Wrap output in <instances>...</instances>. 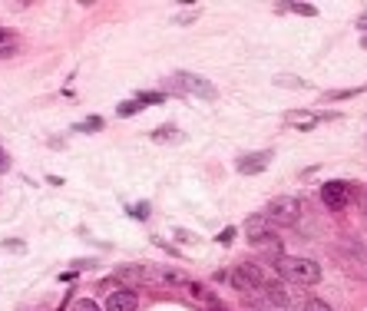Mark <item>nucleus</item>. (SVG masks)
<instances>
[{
	"instance_id": "nucleus-1",
	"label": "nucleus",
	"mask_w": 367,
	"mask_h": 311,
	"mask_svg": "<svg viewBox=\"0 0 367 311\" xmlns=\"http://www.w3.org/2000/svg\"><path fill=\"white\" fill-rule=\"evenodd\" d=\"M278 275L285 282H295V285H318L321 282V265L314 258H305V255H281L275 262Z\"/></svg>"
},
{
	"instance_id": "nucleus-2",
	"label": "nucleus",
	"mask_w": 367,
	"mask_h": 311,
	"mask_svg": "<svg viewBox=\"0 0 367 311\" xmlns=\"http://www.w3.org/2000/svg\"><path fill=\"white\" fill-rule=\"evenodd\" d=\"M301 212H305L301 199H295V195H278V199H271L268 202L265 219H268L271 225H295L301 219Z\"/></svg>"
},
{
	"instance_id": "nucleus-3",
	"label": "nucleus",
	"mask_w": 367,
	"mask_h": 311,
	"mask_svg": "<svg viewBox=\"0 0 367 311\" xmlns=\"http://www.w3.org/2000/svg\"><path fill=\"white\" fill-rule=\"evenodd\" d=\"M321 202L328 205L331 212L348 209V202H351V182H324V185H321Z\"/></svg>"
},
{
	"instance_id": "nucleus-4",
	"label": "nucleus",
	"mask_w": 367,
	"mask_h": 311,
	"mask_svg": "<svg viewBox=\"0 0 367 311\" xmlns=\"http://www.w3.org/2000/svg\"><path fill=\"white\" fill-rule=\"evenodd\" d=\"M175 83H179V89H185V93H192L199 99H215V87L209 80L195 77V73H175Z\"/></svg>"
},
{
	"instance_id": "nucleus-5",
	"label": "nucleus",
	"mask_w": 367,
	"mask_h": 311,
	"mask_svg": "<svg viewBox=\"0 0 367 311\" xmlns=\"http://www.w3.org/2000/svg\"><path fill=\"white\" fill-rule=\"evenodd\" d=\"M139 308V295L133 288H113L106 295V311H136Z\"/></svg>"
},
{
	"instance_id": "nucleus-6",
	"label": "nucleus",
	"mask_w": 367,
	"mask_h": 311,
	"mask_svg": "<svg viewBox=\"0 0 367 311\" xmlns=\"http://www.w3.org/2000/svg\"><path fill=\"white\" fill-rule=\"evenodd\" d=\"M268 159H271V153H251V156H242V159H239V173H242V175L265 173V169H268Z\"/></svg>"
},
{
	"instance_id": "nucleus-7",
	"label": "nucleus",
	"mask_w": 367,
	"mask_h": 311,
	"mask_svg": "<svg viewBox=\"0 0 367 311\" xmlns=\"http://www.w3.org/2000/svg\"><path fill=\"white\" fill-rule=\"evenodd\" d=\"M245 232H248V242H258L261 235H268V232H271V222L265 219V215H258V219H248Z\"/></svg>"
},
{
	"instance_id": "nucleus-8",
	"label": "nucleus",
	"mask_w": 367,
	"mask_h": 311,
	"mask_svg": "<svg viewBox=\"0 0 367 311\" xmlns=\"http://www.w3.org/2000/svg\"><path fill=\"white\" fill-rule=\"evenodd\" d=\"M265 295H268V302L275 305V308H288V302H291L288 288H281V285H268V288H265Z\"/></svg>"
},
{
	"instance_id": "nucleus-9",
	"label": "nucleus",
	"mask_w": 367,
	"mask_h": 311,
	"mask_svg": "<svg viewBox=\"0 0 367 311\" xmlns=\"http://www.w3.org/2000/svg\"><path fill=\"white\" fill-rule=\"evenodd\" d=\"M175 136L182 139V133H179V129H172V126H163V129H155V133H153L155 143H169V139H175Z\"/></svg>"
},
{
	"instance_id": "nucleus-10",
	"label": "nucleus",
	"mask_w": 367,
	"mask_h": 311,
	"mask_svg": "<svg viewBox=\"0 0 367 311\" xmlns=\"http://www.w3.org/2000/svg\"><path fill=\"white\" fill-rule=\"evenodd\" d=\"M139 109H143V103H139V99H129V103H119V116H136V113H139Z\"/></svg>"
},
{
	"instance_id": "nucleus-11",
	"label": "nucleus",
	"mask_w": 367,
	"mask_h": 311,
	"mask_svg": "<svg viewBox=\"0 0 367 311\" xmlns=\"http://www.w3.org/2000/svg\"><path fill=\"white\" fill-rule=\"evenodd\" d=\"M301 311H334L328 302H321V298H311V302H305V308Z\"/></svg>"
},
{
	"instance_id": "nucleus-12",
	"label": "nucleus",
	"mask_w": 367,
	"mask_h": 311,
	"mask_svg": "<svg viewBox=\"0 0 367 311\" xmlns=\"http://www.w3.org/2000/svg\"><path fill=\"white\" fill-rule=\"evenodd\" d=\"M73 311H103V308H99L93 298H80V302L73 305Z\"/></svg>"
},
{
	"instance_id": "nucleus-13",
	"label": "nucleus",
	"mask_w": 367,
	"mask_h": 311,
	"mask_svg": "<svg viewBox=\"0 0 367 311\" xmlns=\"http://www.w3.org/2000/svg\"><path fill=\"white\" fill-rule=\"evenodd\" d=\"M291 10H295V13H301V17H314V13H318V10L308 7V4H291Z\"/></svg>"
},
{
	"instance_id": "nucleus-14",
	"label": "nucleus",
	"mask_w": 367,
	"mask_h": 311,
	"mask_svg": "<svg viewBox=\"0 0 367 311\" xmlns=\"http://www.w3.org/2000/svg\"><path fill=\"white\" fill-rule=\"evenodd\" d=\"M139 103H163V93H139Z\"/></svg>"
},
{
	"instance_id": "nucleus-15",
	"label": "nucleus",
	"mask_w": 367,
	"mask_h": 311,
	"mask_svg": "<svg viewBox=\"0 0 367 311\" xmlns=\"http://www.w3.org/2000/svg\"><path fill=\"white\" fill-rule=\"evenodd\" d=\"M232 239H235V225H232V229H225V232H219V242H222V245H229Z\"/></svg>"
},
{
	"instance_id": "nucleus-16",
	"label": "nucleus",
	"mask_w": 367,
	"mask_h": 311,
	"mask_svg": "<svg viewBox=\"0 0 367 311\" xmlns=\"http://www.w3.org/2000/svg\"><path fill=\"white\" fill-rule=\"evenodd\" d=\"M80 129H103V119H87V123H80Z\"/></svg>"
},
{
	"instance_id": "nucleus-17",
	"label": "nucleus",
	"mask_w": 367,
	"mask_h": 311,
	"mask_svg": "<svg viewBox=\"0 0 367 311\" xmlns=\"http://www.w3.org/2000/svg\"><path fill=\"white\" fill-rule=\"evenodd\" d=\"M10 53H13V43H10V40H7V43H0V60L10 57Z\"/></svg>"
},
{
	"instance_id": "nucleus-18",
	"label": "nucleus",
	"mask_w": 367,
	"mask_h": 311,
	"mask_svg": "<svg viewBox=\"0 0 367 311\" xmlns=\"http://www.w3.org/2000/svg\"><path fill=\"white\" fill-rule=\"evenodd\" d=\"M7 169H10V159H7V153L0 149V173H7Z\"/></svg>"
},
{
	"instance_id": "nucleus-19",
	"label": "nucleus",
	"mask_w": 367,
	"mask_h": 311,
	"mask_svg": "<svg viewBox=\"0 0 367 311\" xmlns=\"http://www.w3.org/2000/svg\"><path fill=\"white\" fill-rule=\"evenodd\" d=\"M209 311H225V308H222V305H219V302H215V298H212V302H209Z\"/></svg>"
},
{
	"instance_id": "nucleus-20",
	"label": "nucleus",
	"mask_w": 367,
	"mask_h": 311,
	"mask_svg": "<svg viewBox=\"0 0 367 311\" xmlns=\"http://www.w3.org/2000/svg\"><path fill=\"white\" fill-rule=\"evenodd\" d=\"M7 40H10V33H7L4 27H0V43H7Z\"/></svg>"
},
{
	"instance_id": "nucleus-21",
	"label": "nucleus",
	"mask_w": 367,
	"mask_h": 311,
	"mask_svg": "<svg viewBox=\"0 0 367 311\" xmlns=\"http://www.w3.org/2000/svg\"><path fill=\"white\" fill-rule=\"evenodd\" d=\"M364 43H367V40H364Z\"/></svg>"
}]
</instances>
